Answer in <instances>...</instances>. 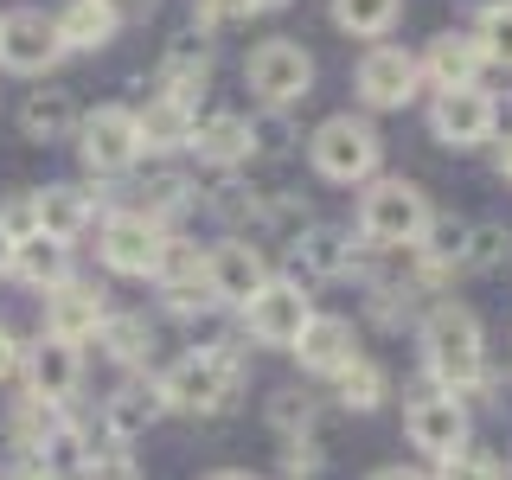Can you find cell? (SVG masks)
Segmentation results:
<instances>
[{
	"instance_id": "1",
	"label": "cell",
	"mask_w": 512,
	"mask_h": 480,
	"mask_svg": "<svg viewBox=\"0 0 512 480\" xmlns=\"http://www.w3.org/2000/svg\"><path fill=\"white\" fill-rule=\"evenodd\" d=\"M416 340H423V365L442 391L461 397L487 378V333H480V314L461 301H429V314L416 320Z\"/></svg>"
},
{
	"instance_id": "2",
	"label": "cell",
	"mask_w": 512,
	"mask_h": 480,
	"mask_svg": "<svg viewBox=\"0 0 512 480\" xmlns=\"http://www.w3.org/2000/svg\"><path fill=\"white\" fill-rule=\"evenodd\" d=\"M244 346L237 340H212L199 352H186L180 365H173L167 378H160V397H167V410H186V416H218L237 404V391H244Z\"/></svg>"
},
{
	"instance_id": "3",
	"label": "cell",
	"mask_w": 512,
	"mask_h": 480,
	"mask_svg": "<svg viewBox=\"0 0 512 480\" xmlns=\"http://www.w3.org/2000/svg\"><path fill=\"white\" fill-rule=\"evenodd\" d=\"M429 192L416 180H365L359 192V244L372 250H416L429 231Z\"/></svg>"
},
{
	"instance_id": "4",
	"label": "cell",
	"mask_w": 512,
	"mask_h": 480,
	"mask_svg": "<svg viewBox=\"0 0 512 480\" xmlns=\"http://www.w3.org/2000/svg\"><path fill=\"white\" fill-rule=\"evenodd\" d=\"M308 160H314V173L327 186H365V180H378L384 141H378V128L365 116H327L308 135Z\"/></svg>"
},
{
	"instance_id": "5",
	"label": "cell",
	"mask_w": 512,
	"mask_h": 480,
	"mask_svg": "<svg viewBox=\"0 0 512 480\" xmlns=\"http://www.w3.org/2000/svg\"><path fill=\"white\" fill-rule=\"evenodd\" d=\"M244 84L256 90V103L295 109V103H308V96H314V58L301 52L295 39H263L244 58Z\"/></svg>"
},
{
	"instance_id": "6",
	"label": "cell",
	"mask_w": 512,
	"mask_h": 480,
	"mask_svg": "<svg viewBox=\"0 0 512 480\" xmlns=\"http://www.w3.org/2000/svg\"><path fill=\"white\" fill-rule=\"evenodd\" d=\"M314 320V295L301 282H276L269 276L256 295L244 301V327H250V340L256 346H276V352H295L301 340V327Z\"/></svg>"
},
{
	"instance_id": "7",
	"label": "cell",
	"mask_w": 512,
	"mask_h": 480,
	"mask_svg": "<svg viewBox=\"0 0 512 480\" xmlns=\"http://www.w3.org/2000/svg\"><path fill=\"white\" fill-rule=\"evenodd\" d=\"M404 436H410L416 455H429V461L461 455V448H468V404H461L455 391H423V397H410Z\"/></svg>"
},
{
	"instance_id": "8",
	"label": "cell",
	"mask_w": 512,
	"mask_h": 480,
	"mask_svg": "<svg viewBox=\"0 0 512 480\" xmlns=\"http://www.w3.org/2000/svg\"><path fill=\"white\" fill-rule=\"evenodd\" d=\"M493 128H500V109H493L487 90H436V103H429V135L442 141V148L468 154V148H487Z\"/></svg>"
},
{
	"instance_id": "9",
	"label": "cell",
	"mask_w": 512,
	"mask_h": 480,
	"mask_svg": "<svg viewBox=\"0 0 512 480\" xmlns=\"http://www.w3.org/2000/svg\"><path fill=\"white\" fill-rule=\"evenodd\" d=\"M77 154H84L90 173H128L141 160V128H135V109L122 103H103L96 116L77 122Z\"/></svg>"
},
{
	"instance_id": "10",
	"label": "cell",
	"mask_w": 512,
	"mask_h": 480,
	"mask_svg": "<svg viewBox=\"0 0 512 480\" xmlns=\"http://www.w3.org/2000/svg\"><path fill=\"white\" fill-rule=\"evenodd\" d=\"M96 250H103V263L116 269V276H154L160 256H167V231H160L148 212H116V218H103Z\"/></svg>"
},
{
	"instance_id": "11",
	"label": "cell",
	"mask_w": 512,
	"mask_h": 480,
	"mask_svg": "<svg viewBox=\"0 0 512 480\" xmlns=\"http://www.w3.org/2000/svg\"><path fill=\"white\" fill-rule=\"evenodd\" d=\"M352 84H359V103L365 109H404L416 103V90H423V71H416V58L404 45H372V52L359 58V71H352Z\"/></svg>"
},
{
	"instance_id": "12",
	"label": "cell",
	"mask_w": 512,
	"mask_h": 480,
	"mask_svg": "<svg viewBox=\"0 0 512 480\" xmlns=\"http://www.w3.org/2000/svg\"><path fill=\"white\" fill-rule=\"evenodd\" d=\"M20 365H26V397H45V404H58V410L71 404L77 384H84V359H77V346L58 340V333H45L39 346H26Z\"/></svg>"
},
{
	"instance_id": "13",
	"label": "cell",
	"mask_w": 512,
	"mask_h": 480,
	"mask_svg": "<svg viewBox=\"0 0 512 480\" xmlns=\"http://www.w3.org/2000/svg\"><path fill=\"white\" fill-rule=\"evenodd\" d=\"M58 58H64V45H58V26L45 20V13L20 7V13L0 20V64H7V71L32 77V71H52Z\"/></svg>"
},
{
	"instance_id": "14",
	"label": "cell",
	"mask_w": 512,
	"mask_h": 480,
	"mask_svg": "<svg viewBox=\"0 0 512 480\" xmlns=\"http://www.w3.org/2000/svg\"><path fill=\"white\" fill-rule=\"evenodd\" d=\"M109 320L103 308V288L84 282V276H64L58 288H45V333H58V340H71V346H84L96 327Z\"/></svg>"
},
{
	"instance_id": "15",
	"label": "cell",
	"mask_w": 512,
	"mask_h": 480,
	"mask_svg": "<svg viewBox=\"0 0 512 480\" xmlns=\"http://www.w3.org/2000/svg\"><path fill=\"white\" fill-rule=\"evenodd\" d=\"M288 256H295L301 282H340L359 269V244H352V231H340V224H301Z\"/></svg>"
},
{
	"instance_id": "16",
	"label": "cell",
	"mask_w": 512,
	"mask_h": 480,
	"mask_svg": "<svg viewBox=\"0 0 512 480\" xmlns=\"http://www.w3.org/2000/svg\"><path fill=\"white\" fill-rule=\"evenodd\" d=\"M416 71H423L429 90H474L480 71H487V52H480L474 32H436L429 52L416 58Z\"/></svg>"
},
{
	"instance_id": "17",
	"label": "cell",
	"mask_w": 512,
	"mask_h": 480,
	"mask_svg": "<svg viewBox=\"0 0 512 480\" xmlns=\"http://www.w3.org/2000/svg\"><path fill=\"white\" fill-rule=\"evenodd\" d=\"M295 359H301V372L333 378V372H346V365L359 359V333H352L346 314H314L308 327H301V340H295Z\"/></svg>"
},
{
	"instance_id": "18",
	"label": "cell",
	"mask_w": 512,
	"mask_h": 480,
	"mask_svg": "<svg viewBox=\"0 0 512 480\" xmlns=\"http://www.w3.org/2000/svg\"><path fill=\"white\" fill-rule=\"evenodd\" d=\"M205 282H212V295H218V301L244 308L256 288L269 282V263H263V250H256V244L231 237V244H218L212 256H205Z\"/></svg>"
},
{
	"instance_id": "19",
	"label": "cell",
	"mask_w": 512,
	"mask_h": 480,
	"mask_svg": "<svg viewBox=\"0 0 512 480\" xmlns=\"http://www.w3.org/2000/svg\"><path fill=\"white\" fill-rule=\"evenodd\" d=\"M160 416H167L160 378H122L116 391H109V404H103V429H109L116 442H135V436H148Z\"/></svg>"
},
{
	"instance_id": "20",
	"label": "cell",
	"mask_w": 512,
	"mask_h": 480,
	"mask_svg": "<svg viewBox=\"0 0 512 480\" xmlns=\"http://www.w3.org/2000/svg\"><path fill=\"white\" fill-rule=\"evenodd\" d=\"M135 128H141V148H192V128H199V103H186V96H167L160 90L148 109H135Z\"/></svg>"
},
{
	"instance_id": "21",
	"label": "cell",
	"mask_w": 512,
	"mask_h": 480,
	"mask_svg": "<svg viewBox=\"0 0 512 480\" xmlns=\"http://www.w3.org/2000/svg\"><path fill=\"white\" fill-rule=\"evenodd\" d=\"M32 212H39V231H45V237L77 244V237L90 231V192H77V186H45V192H32Z\"/></svg>"
},
{
	"instance_id": "22",
	"label": "cell",
	"mask_w": 512,
	"mask_h": 480,
	"mask_svg": "<svg viewBox=\"0 0 512 480\" xmlns=\"http://www.w3.org/2000/svg\"><path fill=\"white\" fill-rule=\"evenodd\" d=\"M77 96L71 90H32L26 103H20V128H26V141H71L77 135Z\"/></svg>"
},
{
	"instance_id": "23",
	"label": "cell",
	"mask_w": 512,
	"mask_h": 480,
	"mask_svg": "<svg viewBox=\"0 0 512 480\" xmlns=\"http://www.w3.org/2000/svg\"><path fill=\"white\" fill-rule=\"evenodd\" d=\"M154 77H160V90H167V96H186V103H192V96L212 84V45L173 39L167 52H160V71Z\"/></svg>"
},
{
	"instance_id": "24",
	"label": "cell",
	"mask_w": 512,
	"mask_h": 480,
	"mask_svg": "<svg viewBox=\"0 0 512 480\" xmlns=\"http://www.w3.org/2000/svg\"><path fill=\"white\" fill-rule=\"evenodd\" d=\"M7 276H20L26 288H58L71 276V244H58V237H26V244H13V263Z\"/></svg>"
},
{
	"instance_id": "25",
	"label": "cell",
	"mask_w": 512,
	"mask_h": 480,
	"mask_svg": "<svg viewBox=\"0 0 512 480\" xmlns=\"http://www.w3.org/2000/svg\"><path fill=\"white\" fill-rule=\"evenodd\" d=\"M192 148H199L205 167H237V160H250V116H205L192 128Z\"/></svg>"
},
{
	"instance_id": "26",
	"label": "cell",
	"mask_w": 512,
	"mask_h": 480,
	"mask_svg": "<svg viewBox=\"0 0 512 480\" xmlns=\"http://www.w3.org/2000/svg\"><path fill=\"white\" fill-rule=\"evenodd\" d=\"M52 26H58V45H64V52H103V45L116 39V20H109L103 0H71Z\"/></svg>"
},
{
	"instance_id": "27",
	"label": "cell",
	"mask_w": 512,
	"mask_h": 480,
	"mask_svg": "<svg viewBox=\"0 0 512 480\" xmlns=\"http://www.w3.org/2000/svg\"><path fill=\"white\" fill-rule=\"evenodd\" d=\"M58 429H64V416H58V404H45V397H20V404L7 410V436H13V448H26V455L52 448Z\"/></svg>"
},
{
	"instance_id": "28",
	"label": "cell",
	"mask_w": 512,
	"mask_h": 480,
	"mask_svg": "<svg viewBox=\"0 0 512 480\" xmlns=\"http://www.w3.org/2000/svg\"><path fill=\"white\" fill-rule=\"evenodd\" d=\"M500 263H512L506 224H468V237H461V250H455V276H493Z\"/></svg>"
},
{
	"instance_id": "29",
	"label": "cell",
	"mask_w": 512,
	"mask_h": 480,
	"mask_svg": "<svg viewBox=\"0 0 512 480\" xmlns=\"http://www.w3.org/2000/svg\"><path fill=\"white\" fill-rule=\"evenodd\" d=\"M397 13H404V0H333V26L346 39H384L397 26Z\"/></svg>"
},
{
	"instance_id": "30",
	"label": "cell",
	"mask_w": 512,
	"mask_h": 480,
	"mask_svg": "<svg viewBox=\"0 0 512 480\" xmlns=\"http://www.w3.org/2000/svg\"><path fill=\"white\" fill-rule=\"evenodd\" d=\"M96 333H103V352H109L116 365H141V359L154 352V327H148V314H109Z\"/></svg>"
},
{
	"instance_id": "31",
	"label": "cell",
	"mask_w": 512,
	"mask_h": 480,
	"mask_svg": "<svg viewBox=\"0 0 512 480\" xmlns=\"http://www.w3.org/2000/svg\"><path fill=\"white\" fill-rule=\"evenodd\" d=\"M333 384H340L333 397H340L346 410H359V416L378 410L384 397H391V378H384V365H372V359H352L346 372H333Z\"/></svg>"
},
{
	"instance_id": "32",
	"label": "cell",
	"mask_w": 512,
	"mask_h": 480,
	"mask_svg": "<svg viewBox=\"0 0 512 480\" xmlns=\"http://www.w3.org/2000/svg\"><path fill=\"white\" fill-rule=\"evenodd\" d=\"M141 212H148L154 224H167V218L192 212V180H186L180 167H160V173H148V186H141Z\"/></svg>"
},
{
	"instance_id": "33",
	"label": "cell",
	"mask_w": 512,
	"mask_h": 480,
	"mask_svg": "<svg viewBox=\"0 0 512 480\" xmlns=\"http://www.w3.org/2000/svg\"><path fill=\"white\" fill-rule=\"evenodd\" d=\"M269 423H276L282 436H314V423H320V397H314V391H301V384H288V391L269 397Z\"/></svg>"
},
{
	"instance_id": "34",
	"label": "cell",
	"mask_w": 512,
	"mask_h": 480,
	"mask_svg": "<svg viewBox=\"0 0 512 480\" xmlns=\"http://www.w3.org/2000/svg\"><path fill=\"white\" fill-rule=\"evenodd\" d=\"M480 52H487V64H500V71H512V0H500L493 13H480Z\"/></svg>"
},
{
	"instance_id": "35",
	"label": "cell",
	"mask_w": 512,
	"mask_h": 480,
	"mask_svg": "<svg viewBox=\"0 0 512 480\" xmlns=\"http://www.w3.org/2000/svg\"><path fill=\"white\" fill-rule=\"evenodd\" d=\"M416 295H423L416 282H378L372 288V320H378V327H404L410 308H416Z\"/></svg>"
},
{
	"instance_id": "36",
	"label": "cell",
	"mask_w": 512,
	"mask_h": 480,
	"mask_svg": "<svg viewBox=\"0 0 512 480\" xmlns=\"http://www.w3.org/2000/svg\"><path fill=\"white\" fill-rule=\"evenodd\" d=\"M77 480H141V468H135V455H128V448H84Z\"/></svg>"
},
{
	"instance_id": "37",
	"label": "cell",
	"mask_w": 512,
	"mask_h": 480,
	"mask_svg": "<svg viewBox=\"0 0 512 480\" xmlns=\"http://www.w3.org/2000/svg\"><path fill=\"white\" fill-rule=\"evenodd\" d=\"M436 480H506V468L493 455H474V448H461V455L436 461Z\"/></svg>"
},
{
	"instance_id": "38",
	"label": "cell",
	"mask_w": 512,
	"mask_h": 480,
	"mask_svg": "<svg viewBox=\"0 0 512 480\" xmlns=\"http://www.w3.org/2000/svg\"><path fill=\"white\" fill-rule=\"evenodd\" d=\"M320 468H327L320 442H314V436H288V448H282V474H288V480H314Z\"/></svg>"
},
{
	"instance_id": "39",
	"label": "cell",
	"mask_w": 512,
	"mask_h": 480,
	"mask_svg": "<svg viewBox=\"0 0 512 480\" xmlns=\"http://www.w3.org/2000/svg\"><path fill=\"white\" fill-rule=\"evenodd\" d=\"M192 20H199V32H224L250 20V0H192Z\"/></svg>"
},
{
	"instance_id": "40",
	"label": "cell",
	"mask_w": 512,
	"mask_h": 480,
	"mask_svg": "<svg viewBox=\"0 0 512 480\" xmlns=\"http://www.w3.org/2000/svg\"><path fill=\"white\" fill-rule=\"evenodd\" d=\"M0 237L7 244H26V237H39V212H32V192L13 205H0Z\"/></svg>"
},
{
	"instance_id": "41",
	"label": "cell",
	"mask_w": 512,
	"mask_h": 480,
	"mask_svg": "<svg viewBox=\"0 0 512 480\" xmlns=\"http://www.w3.org/2000/svg\"><path fill=\"white\" fill-rule=\"evenodd\" d=\"M250 148H269V154H282V148H288V109L250 116Z\"/></svg>"
},
{
	"instance_id": "42",
	"label": "cell",
	"mask_w": 512,
	"mask_h": 480,
	"mask_svg": "<svg viewBox=\"0 0 512 480\" xmlns=\"http://www.w3.org/2000/svg\"><path fill=\"white\" fill-rule=\"evenodd\" d=\"M474 391H487V404H493V410H512V378H506V372H487V378L474 384Z\"/></svg>"
},
{
	"instance_id": "43",
	"label": "cell",
	"mask_w": 512,
	"mask_h": 480,
	"mask_svg": "<svg viewBox=\"0 0 512 480\" xmlns=\"http://www.w3.org/2000/svg\"><path fill=\"white\" fill-rule=\"evenodd\" d=\"M103 7H109V20H116V26H128V20H148L154 0H103Z\"/></svg>"
},
{
	"instance_id": "44",
	"label": "cell",
	"mask_w": 512,
	"mask_h": 480,
	"mask_svg": "<svg viewBox=\"0 0 512 480\" xmlns=\"http://www.w3.org/2000/svg\"><path fill=\"white\" fill-rule=\"evenodd\" d=\"M13 372H20V346H13L7 320H0V378H13Z\"/></svg>"
},
{
	"instance_id": "45",
	"label": "cell",
	"mask_w": 512,
	"mask_h": 480,
	"mask_svg": "<svg viewBox=\"0 0 512 480\" xmlns=\"http://www.w3.org/2000/svg\"><path fill=\"white\" fill-rule=\"evenodd\" d=\"M493 167H500V180H512V128H506L500 148H493Z\"/></svg>"
},
{
	"instance_id": "46",
	"label": "cell",
	"mask_w": 512,
	"mask_h": 480,
	"mask_svg": "<svg viewBox=\"0 0 512 480\" xmlns=\"http://www.w3.org/2000/svg\"><path fill=\"white\" fill-rule=\"evenodd\" d=\"M205 480H263V474H250V468H218V474H205Z\"/></svg>"
},
{
	"instance_id": "47",
	"label": "cell",
	"mask_w": 512,
	"mask_h": 480,
	"mask_svg": "<svg viewBox=\"0 0 512 480\" xmlns=\"http://www.w3.org/2000/svg\"><path fill=\"white\" fill-rule=\"evenodd\" d=\"M372 480H423V474H410V468H378Z\"/></svg>"
},
{
	"instance_id": "48",
	"label": "cell",
	"mask_w": 512,
	"mask_h": 480,
	"mask_svg": "<svg viewBox=\"0 0 512 480\" xmlns=\"http://www.w3.org/2000/svg\"><path fill=\"white\" fill-rule=\"evenodd\" d=\"M276 7H288V0H250V13H276Z\"/></svg>"
},
{
	"instance_id": "49",
	"label": "cell",
	"mask_w": 512,
	"mask_h": 480,
	"mask_svg": "<svg viewBox=\"0 0 512 480\" xmlns=\"http://www.w3.org/2000/svg\"><path fill=\"white\" fill-rule=\"evenodd\" d=\"M7 263H13V244H7V237H0V276H7Z\"/></svg>"
},
{
	"instance_id": "50",
	"label": "cell",
	"mask_w": 512,
	"mask_h": 480,
	"mask_svg": "<svg viewBox=\"0 0 512 480\" xmlns=\"http://www.w3.org/2000/svg\"><path fill=\"white\" fill-rule=\"evenodd\" d=\"M20 480H58V474H52V468H26Z\"/></svg>"
},
{
	"instance_id": "51",
	"label": "cell",
	"mask_w": 512,
	"mask_h": 480,
	"mask_svg": "<svg viewBox=\"0 0 512 480\" xmlns=\"http://www.w3.org/2000/svg\"><path fill=\"white\" fill-rule=\"evenodd\" d=\"M468 7H474V13H493V7H500V0H468Z\"/></svg>"
}]
</instances>
